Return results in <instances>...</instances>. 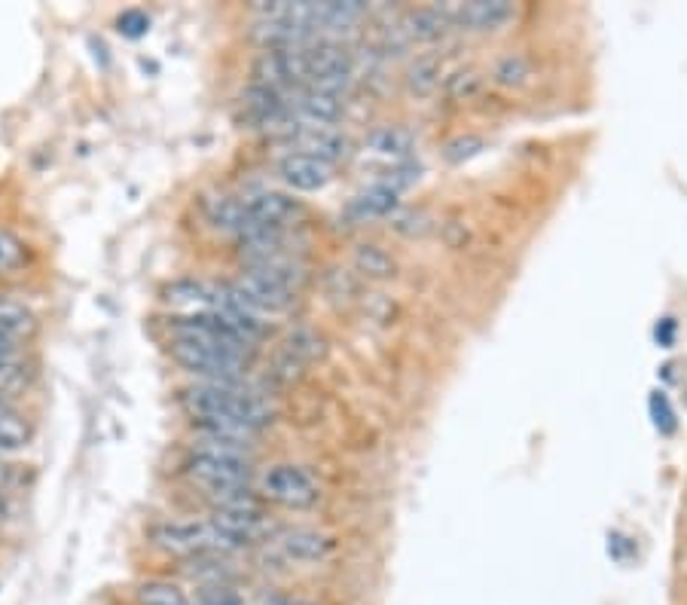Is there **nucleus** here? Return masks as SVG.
<instances>
[{
	"instance_id": "f257e3e1",
	"label": "nucleus",
	"mask_w": 687,
	"mask_h": 605,
	"mask_svg": "<svg viewBox=\"0 0 687 605\" xmlns=\"http://www.w3.org/2000/svg\"><path fill=\"white\" fill-rule=\"evenodd\" d=\"M180 407L199 428L224 426L257 435L261 428L273 422V407L261 394L242 389L238 382H202L180 394Z\"/></svg>"
},
{
	"instance_id": "f03ea898",
	"label": "nucleus",
	"mask_w": 687,
	"mask_h": 605,
	"mask_svg": "<svg viewBox=\"0 0 687 605\" xmlns=\"http://www.w3.org/2000/svg\"><path fill=\"white\" fill-rule=\"evenodd\" d=\"M150 541L175 557H217L245 547L214 520H175L150 529Z\"/></svg>"
},
{
	"instance_id": "7ed1b4c3",
	"label": "nucleus",
	"mask_w": 687,
	"mask_h": 605,
	"mask_svg": "<svg viewBox=\"0 0 687 605\" xmlns=\"http://www.w3.org/2000/svg\"><path fill=\"white\" fill-rule=\"evenodd\" d=\"M187 475L220 501L238 496V492H248L251 459L245 452L199 443L187 462Z\"/></svg>"
},
{
	"instance_id": "20e7f679",
	"label": "nucleus",
	"mask_w": 687,
	"mask_h": 605,
	"mask_svg": "<svg viewBox=\"0 0 687 605\" xmlns=\"http://www.w3.org/2000/svg\"><path fill=\"white\" fill-rule=\"evenodd\" d=\"M171 358L205 382H229V386L242 380L245 361H248L236 352H226L217 345L190 343V340H171Z\"/></svg>"
},
{
	"instance_id": "39448f33",
	"label": "nucleus",
	"mask_w": 687,
	"mask_h": 605,
	"mask_svg": "<svg viewBox=\"0 0 687 605\" xmlns=\"http://www.w3.org/2000/svg\"><path fill=\"white\" fill-rule=\"evenodd\" d=\"M263 499L275 501L282 508H312L318 501L321 489L315 484V477L308 475L306 468L296 465H273L266 475L261 477Z\"/></svg>"
},
{
	"instance_id": "423d86ee",
	"label": "nucleus",
	"mask_w": 687,
	"mask_h": 605,
	"mask_svg": "<svg viewBox=\"0 0 687 605\" xmlns=\"http://www.w3.org/2000/svg\"><path fill=\"white\" fill-rule=\"evenodd\" d=\"M233 291L245 300L257 315H278L296 303V291L287 287L285 282H278L273 275L261 273V270H245L233 282Z\"/></svg>"
},
{
	"instance_id": "0eeeda50",
	"label": "nucleus",
	"mask_w": 687,
	"mask_h": 605,
	"mask_svg": "<svg viewBox=\"0 0 687 605\" xmlns=\"http://www.w3.org/2000/svg\"><path fill=\"white\" fill-rule=\"evenodd\" d=\"M242 205H245V214H248L251 224V230L242 238H248L251 233H257V230H285L287 221H294V214L300 212L296 199L275 191L248 193V196H242ZM242 238H238V242H242Z\"/></svg>"
},
{
	"instance_id": "6e6552de",
	"label": "nucleus",
	"mask_w": 687,
	"mask_h": 605,
	"mask_svg": "<svg viewBox=\"0 0 687 605\" xmlns=\"http://www.w3.org/2000/svg\"><path fill=\"white\" fill-rule=\"evenodd\" d=\"M285 144L291 154L315 156L324 163H336L340 156H345V138L336 129H321V126H300L291 123L285 129Z\"/></svg>"
},
{
	"instance_id": "1a4fd4ad",
	"label": "nucleus",
	"mask_w": 687,
	"mask_h": 605,
	"mask_svg": "<svg viewBox=\"0 0 687 605\" xmlns=\"http://www.w3.org/2000/svg\"><path fill=\"white\" fill-rule=\"evenodd\" d=\"M343 96L327 92V89H312L306 86L303 92H296L291 98V117L300 126H321V129H333L340 117H343Z\"/></svg>"
},
{
	"instance_id": "9d476101",
	"label": "nucleus",
	"mask_w": 687,
	"mask_h": 605,
	"mask_svg": "<svg viewBox=\"0 0 687 605\" xmlns=\"http://www.w3.org/2000/svg\"><path fill=\"white\" fill-rule=\"evenodd\" d=\"M278 178L296 193H318L333 180V166L315 156L287 154L278 163Z\"/></svg>"
},
{
	"instance_id": "9b49d317",
	"label": "nucleus",
	"mask_w": 687,
	"mask_h": 605,
	"mask_svg": "<svg viewBox=\"0 0 687 605\" xmlns=\"http://www.w3.org/2000/svg\"><path fill=\"white\" fill-rule=\"evenodd\" d=\"M452 25H462L468 31H498L517 16V7L508 0H471V3H459L450 7Z\"/></svg>"
},
{
	"instance_id": "f8f14e48",
	"label": "nucleus",
	"mask_w": 687,
	"mask_h": 605,
	"mask_svg": "<svg viewBox=\"0 0 687 605\" xmlns=\"http://www.w3.org/2000/svg\"><path fill=\"white\" fill-rule=\"evenodd\" d=\"M278 547L294 563H321L333 554V538L315 529H291L278 538Z\"/></svg>"
},
{
	"instance_id": "ddd939ff",
	"label": "nucleus",
	"mask_w": 687,
	"mask_h": 605,
	"mask_svg": "<svg viewBox=\"0 0 687 605\" xmlns=\"http://www.w3.org/2000/svg\"><path fill=\"white\" fill-rule=\"evenodd\" d=\"M205 217H208V224L214 230L229 233V236L236 238H242L251 230L242 196H212V199L205 202Z\"/></svg>"
},
{
	"instance_id": "4468645a",
	"label": "nucleus",
	"mask_w": 687,
	"mask_h": 605,
	"mask_svg": "<svg viewBox=\"0 0 687 605\" xmlns=\"http://www.w3.org/2000/svg\"><path fill=\"white\" fill-rule=\"evenodd\" d=\"M450 12L440 10V7H419V10L406 12L403 19V35L413 37V40H422V43H431L450 31Z\"/></svg>"
},
{
	"instance_id": "2eb2a0df",
	"label": "nucleus",
	"mask_w": 687,
	"mask_h": 605,
	"mask_svg": "<svg viewBox=\"0 0 687 605\" xmlns=\"http://www.w3.org/2000/svg\"><path fill=\"white\" fill-rule=\"evenodd\" d=\"M370 150L376 156H382V159H392L394 166L398 163H406L410 156H413V135L406 129H401V126H382V129H376L373 135H370Z\"/></svg>"
},
{
	"instance_id": "dca6fc26",
	"label": "nucleus",
	"mask_w": 687,
	"mask_h": 605,
	"mask_svg": "<svg viewBox=\"0 0 687 605\" xmlns=\"http://www.w3.org/2000/svg\"><path fill=\"white\" fill-rule=\"evenodd\" d=\"M31 438H35V428L28 422V416L19 413L10 401L0 403V452L24 450Z\"/></svg>"
},
{
	"instance_id": "f3484780",
	"label": "nucleus",
	"mask_w": 687,
	"mask_h": 605,
	"mask_svg": "<svg viewBox=\"0 0 687 605\" xmlns=\"http://www.w3.org/2000/svg\"><path fill=\"white\" fill-rule=\"evenodd\" d=\"M398 208V193L389 191L385 184H373L364 193H357L355 199L349 202V214L355 221H373V217H385Z\"/></svg>"
},
{
	"instance_id": "a211bd4d",
	"label": "nucleus",
	"mask_w": 687,
	"mask_h": 605,
	"mask_svg": "<svg viewBox=\"0 0 687 605\" xmlns=\"http://www.w3.org/2000/svg\"><path fill=\"white\" fill-rule=\"evenodd\" d=\"M37 319L31 309L19 303V300L0 297V333H7L10 340L22 343L28 336H35Z\"/></svg>"
},
{
	"instance_id": "6ab92c4d",
	"label": "nucleus",
	"mask_w": 687,
	"mask_h": 605,
	"mask_svg": "<svg viewBox=\"0 0 687 605\" xmlns=\"http://www.w3.org/2000/svg\"><path fill=\"white\" fill-rule=\"evenodd\" d=\"M364 3L345 0V3H315V22L318 31H349L352 25L364 19Z\"/></svg>"
},
{
	"instance_id": "aec40b11",
	"label": "nucleus",
	"mask_w": 687,
	"mask_h": 605,
	"mask_svg": "<svg viewBox=\"0 0 687 605\" xmlns=\"http://www.w3.org/2000/svg\"><path fill=\"white\" fill-rule=\"evenodd\" d=\"M138 603L141 605H196L187 599V594L168 582H147L138 587Z\"/></svg>"
},
{
	"instance_id": "412c9836",
	"label": "nucleus",
	"mask_w": 687,
	"mask_h": 605,
	"mask_svg": "<svg viewBox=\"0 0 687 605\" xmlns=\"http://www.w3.org/2000/svg\"><path fill=\"white\" fill-rule=\"evenodd\" d=\"M24 261H28V251L22 242L7 230H0V273H16L22 270Z\"/></svg>"
},
{
	"instance_id": "4be33fe9",
	"label": "nucleus",
	"mask_w": 687,
	"mask_h": 605,
	"mask_svg": "<svg viewBox=\"0 0 687 605\" xmlns=\"http://www.w3.org/2000/svg\"><path fill=\"white\" fill-rule=\"evenodd\" d=\"M117 31L122 37H129V40H141L147 31H150V16L144 10H126L119 12L117 19Z\"/></svg>"
},
{
	"instance_id": "5701e85b",
	"label": "nucleus",
	"mask_w": 687,
	"mask_h": 605,
	"mask_svg": "<svg viewBox=\"0 0 687 605\" xmlns=\"http://www.w3.org/2000/svg\"><path fill=\"white\" fill-rule=\"evenodd\" d=\"M196 605H248L236 591H229L226 584H212V587H202L196 596Z\"/></svg>"
},
{
	"instance_id": "b1692460",
	"label": "nucleus",
	"mask_w": 687,
	"mask_h": 605,
	"mask_svg": "<svg viewBox=\"0 0 687 605\" xmlns=\"http://www.w3.org/2000/svg\"><path fill=\"white\" fill-rule=\"evenodd\" d=\"M526 74H529V65H526V59H522V56H508V59L498 61L495 80H498V84L513 86V84H520Z\"/></svg>"
},
{
	"instance_id": "393cba45",
	"label": "nucleus",
	"mask_w": 687,
	"mask_h": 605,
	"mask_svg": "<svg viewBox=\"0 0 687 605\" xmlns=\"http://www.w3.org/2000/svg\"><path fill=\"white\" fill-rule=\"evenodd\" d=\"M651 416H654V426L660 428V431H666V435L676 428V413H673V407H669L664 392L651 394Z\"/></svg>"
},
{
	"instance_id": "a878e982",
	"label": "nucleus",
	"mask_w": 687,
	"mask_h": 605,
	"mask_svg": "<svg viewBox=\"0 0 687 605\" xmlns=\"http://www.w3.org/2000/svg\"><path fill=\"white\" fill-rule=\"evenodd\" d=\"M261 605H306L303 599H291V596H266Z\"/></svg>"
},
{
	"instance_id": "bb28decb",
	"label": "nucleus",
	"mask_w": 687,
	"mask_h": 605,
	"mask_svg": "<svg viewBox=\"0 0 687 605\" xmlns=\"http://www.w3.org/2000/svg\"><path fill=\"white\" fill-rule=\"evenodd\" d=\"M673 331H676V324H673V319H666V328L664 331H657V340L664 345H669L673 343Z\"/></svg>"
},
{
	"instance_id": "cd10ccee",
	"label": "nucleus",
	"mask_w": 687,
	"mask_h": 605,
	"mask_svg": "<svg viewBox=\"0 0 687 605\" xmlns=\"http://www.w3.org/2000/svg\"><path fill=\"white\" fill-rule=\"evenodd\" d=\"M7 520V505H3V496H0V526Z\"/></svg>"
},
{
	"instance_id": "c85d7f7f",
	"label": "nucleus",
	"mask_w": 687,
	"mask_h": 605,
	"mask_svg": "<svg viewBox=\"0 0 687 605\" xmlns=\"http://www.w3.org/2000/svg\"><path fill=\"white\" fill-rule=\"evenodd\" d=\"M0 403H7V394H3V392H0Z\"/></svg>"
}]
</instances>
